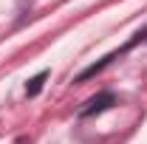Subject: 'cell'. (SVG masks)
<instances>
[{"mask_svg": "<svg viewBox=\"0 0 147 144\" xmlns=\"http://www.w3.org/2000/svg\"><path fill=\"white\" fill-rule=\"evenodd\" d=\"M116 102V96L110 93V90H105V93H99V96H93L91 102H88V108L79 110V116H93V113H102L105 108H110Z\"/></svg>", "mask_w": 147, "mask_h": 144, "instance_id": "1", "label": "cell"}, {"mask_svg": "<svg viewBox=\"0 0 147 144\" xmlns=\"http://www.w3.org/2000/svg\"><path fill=\"white\" fill-rule=\"evenodd\" d=\"M45 79H48V71H40L37 76H31V82L26 85V93H28V96H37V93L42 90V82H45Z\"/></svg>", "mask_w": 147, "mask_h": 144, "instance_id": "2", "label": "cell"}]
</instances>
